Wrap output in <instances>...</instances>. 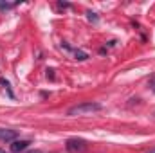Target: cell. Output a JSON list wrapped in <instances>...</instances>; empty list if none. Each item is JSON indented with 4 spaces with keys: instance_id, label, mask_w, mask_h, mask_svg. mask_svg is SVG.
Instances as JSON below:
<instances>
[{
    "instance_id": "cell-1",
    "label": "cell",
    "mask_w": 155,
    "mask_h": 153,
    "mask_svg": "<svg viewBox=\"0 0 155 153\" xmlns=\"http://www.w3.org/2000/svg\"><path fill=\"white\" fill-rule=\"evenodd\" d=\"M101 110V105L99 103H81V105H76L69 110V115L76 117V115H88L94 114V112H99Z\"/></svg>"
},
{
    "instance_id": "cell-2",
    "label": "cell",
    "mask_w": 155,
    "mask_h": 153,
    "mask_svg": "<svg viewBox=\"0 0 155 153\" xmlns=\"http://www.w3.org/2000/svg\"><path fill=\"white\" fill-rule=\"evenodd\" d=\"M85 148H87L85 142L79 141V139H69V141H67V150L71 153H83Z\"/></svg>"
},
{
    "instance_id": "cell-3",
    "label": "cell",
    "mask_w": 155,
    "mask_h": 153,
    "mask_svg": "<svg viewBox=\"0 0 155 153\" xmlns=\"http://www.w3.org/2000/svg\"><path fill=\"white\" fill-rule=\"evenodd\" d=\"M29 141H15L13 144H11V151L13 153H20V151H24L25 148H29Z\"/></svg>"
},
{
    "instance_id": "cell-4",
    "label": "cell",
    "mask_w": 155,
    "mask_h": 153,
    "mask_svg": "<svg viewBox=\"0 0 155 153\" xmlns=\"http://www.w3.org/2000/svg\"><path fill=\"white\" fill-rule=\"evenodd\" d=\"M15 137H16L15 130H4V128H0V141H13Z\"/></svg>"
},
{
    "instance_id": "cell-5",
    "label": "cell",
    "mask_w": 155,
    "mask_h": 153,
    "mask_svg": "<svg viewBox=\"0 0 155 153\" xmlns=\"http://www.w3.org/2000/svg\"><path fill=\"white\" fill-rule=\"evenodd\" d=\"M0 86H2V88H4V90L7 92V96H9L11 99L15 97V94H13V92H11V88H9V83H7V81H5L4 77H0Z\"/></svg>"
},
{
    "instance_id": "cell-6",
    "label": "cell",
    "mask_w": 155,
    "mask_h": 153,
    "mask_svg": "<svg viewBox=\"0 0 155 153\" xmlns=\"http://www.w3.org/2000/svg\"><path fill=\"white\" fill-rule=\"evenodd\" d=\"M88 56L85 54V52H81V50H76V60H87Z\"/></svg>"
},
{
    "instance_id": "cell-7",
    "label": "cell",
    "mask_w": 155,
    "mask_h": 153,
    "mask_svg": "<svg viewBox=\"0 0 155 153\" xmlns=\"http://www.w3.org/2000/svg\"><path fill=\"white\" fill-rule=\"evenodd\" d=\"M87 15H88V18H90V20H94V22H96V20H97V16H96V15H94V13H90V11H88V13H87Z\"/></svg>"
},
{
    "instance_id": "cell-8",
    "label": "cell",
    "mask_w": 155,
    "mask_h": 153,
    "mask_svg": "<svg viewBox=\"0 0 155 153\" xmlns=\"http://www.w3.org/2000/svg\"><path fill=\"white\" fill-rule=\"evenodd\" d=\"M11 7V4H4V2H0V9H9Z\"/></svg>"
},
{
    "instance_id": "cell-9",
    "label": "cell",
    "mask_w": 155,
    "mask_h": 153,
    "mask_svg": "<svg viewBox=\"0 0 155 153\" xmlns=\"http://www.w3.org/2000/svg\"><path fill=\"white\" fill-rule=\"evenodd\" d=\"M150 86H152V90H153V92H155V77H153V79H152V81H150Z\"/></svg>"
},
{
    "instance_id": "cell-10",
    "label": "cell",
    "mask_w": 155,
    "mask_h": 153,
    "mask_svg": "<svg viewBox=\"0 0 155 153\" xmlns=\"http://www.w3.org/2000/svg\"><path fill=\"white\" fill-rule=\"evenodd\" d=\"M0 153H5V151H4V150H0Z\"/></svg>"
},
{
    "instance_id": "cell-11",
    "label": "cell",
    "mask_w": 155,
    "mask_h": 153,
    "mask_svg": "<svg viewBox=\"0 0 155 153\" xmlns=\"http://www.w3.org/2000/svg\"><path fill=\"white\" fill-rule=\"evenodd\" d=\"M35 153H36V151H35Z\"/></svg>"
}]
</instances>
